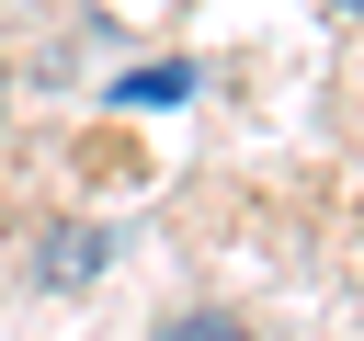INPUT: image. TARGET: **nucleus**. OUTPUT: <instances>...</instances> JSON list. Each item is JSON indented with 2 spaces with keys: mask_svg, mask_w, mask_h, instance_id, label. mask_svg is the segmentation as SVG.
I'll use <instances>...</instances> for the list:
<instances>
[{
  "mask_svg": "<svg viewBox=\"0 0 364 341\" xmlns=\"http://www.w3.org/2000/svg\"><path fill=\"white\" fill-rule=\"evenodd\" d=\"M182 91H193V68H182V57H171V68H136V80H114V102H125V114H159V102H182Z\"/></svg>",
  "mask_w": 364,
  "mask_h": 341,
  "instance_id": "nucleus-1",
  "label": "nucleus"
},
{
  "mask_svg": "<svg viewBox=\"0 0 364 341\" xmlns=\"http://www.w3.org/2000/svg\"><path fill=\"white\" fill-rule=\"evenodd\" d=\"M330 11H364V0H330Z\"/></svg>",
  "mask_w": 364,
  "mask_h": 341,
  "instance_id": "nucleus-4",
  "label": "nucleus"
},
{
  "mask_svg": "<svg viewBox=\"0 0 364 341\" xmlns=\"http://www.w3.org/2000/svg\"><path fill=\"white\" fill-rule=\"evenodd\" d=\"M91 261H102V239H91V227H68V239L46 250V273H91Z\"/></svg>",
  "mask_w": 364,
  "mask_h": 341,
  "instance_id": "nucleus-3",
  "label": "nucleus"
},
{
  "mask_svg": "<svg viewBox=\"0 0 364 341\" xmlns=\"http://www.w3.org/2000/svg\"><path fill=\"white\" fill-rule=\"evenodd\" d=\"M159 341H250V330H239V318H216V307H193V318H171Z\"/></svg>",
  "mask_w": 364,
  "mask_h": 341,
  "instance_id": "nucleus-2",
  "label": "nucleus"
}]
</instances>
